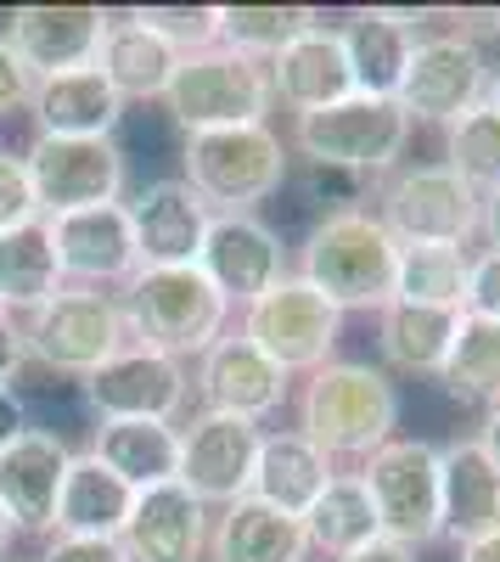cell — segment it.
Returning a JSON list of instances; mask_svg holds the SVG:
<instances>
[{
  "instance_id": "1",
  "label": "cell",
  "mask_w": 500,
  "mask_h": 562,
  "mask_svg": "<svg viewBox=\"0 0 500 562\" xmlns=\"http://www.w3.org/2000/svg\"><path fill=\"white\" fill-rule=\"evenodd\" d=\"M399 428V389L372 360H327L298 389V434L338 461H366Z\"/></svg>"
},
{
  "instance_id": "2",
  "label": "cell",
  "mask_w": 500,
  "mask_h": 562,
  "mask_svg": "<svg viewBox=\"0 0 500 562\" xmlns=\"http://www.w3.org/2000/svg\"><path fill=\"white\" fill-rule=\"evenodd\" d=\"M394 265H399V243L388 237V225L372 209H343V214H321L304 231L293 276L349 315V310L394 304Z\"/></svg>"
},
{
  "instance_id": "3",
  "label": "cell",
  "mask_w": 500,
  "mask_h": 562,
  "mask_svg": "<svg viewBox=\"0 0 500 562\" xmlns=\"http://www.w3.org/2000/svg\"><path fill=\"white\" fill-rule=\"evenodd\" d=\"M293 175L287 140L270 124H237V130H203L180 147V180L208 203V214H253L270 203Z\"/></svg>"
},
{
  "instance_id": "4",
  "label": "cell",
  "mask_w": 500,
  "mask_h": 562,
  "mask_svg": "<svg viewBox=\"0 0 500 562\" xmlns=\"http://www.w3.org/2000/svg\"><path fill=\"white\" fill-rule=\"evenodd\" d=\"M124 321H129V338L163 349L174 360H192L208 355L225 326H231V304L214 293V281L197 265H180V270H135L124 281Z\"/></svg>"
},
{
  "instance_id": "5",
  "label": "cell",
  "mask_w": 500,
  "mask_h": 562,
  "mask_svg": "<svg viewBox=\"0 0 500 562\" xmlns=\"http://www.w3.org/2000/svg\"><path fill=\"white\" fill-rule=\"evenodd\" d=\"M411 130L417 124L399 113V102L343 97L321 113H298L287 153H298V164H327V169H349L360 180H383L405 164Z\"/></svg>"
},
{
  "instance_id": "6",
  "label": "cell",
  "mask_w": 500,
  "mask_h": 562,
  "mask_svg": "<svg viewBox=\"0 0 500 562\" xmlns=\"http://www.w3.org/2000/svg\"><path fill=\"white\" fill-rule=\"evenodd\" d=\"M169 119L203 135V130H237V124H270V68L259 57H242L231 45H214V52L180 57L169 90H163Z\"/></svg>"
},
{
  "instance_id": "7",
  "label": "cell",
  "mask_w": 500,
  "mask_h": 562,
  "mask_svg": "<svg viewBox=\"0 0 500 562\" xmlns=\"http://www.w3.org/2000/svg\"><path fill=\"white\" fill-rule=\"evenodd\" d=\"M372 214L388 225L399 248L433 243V248H467L478 243V192L444 164H399L377 180Z\"/></svg>"
},
{
  "instance_id": "8",
  "label": "cell",
  "mask_w": 500,
  "mask_h": 562,
  "mask_svg": "<svg viewBox=\"0 0 500 562\" xmlns=\"http://www.w3.org/2000/svg\"><path fill=\"white\" fill-rule=\"evenodd\" d=\"M18 333H23L29 360L84 383L90 371H102L129 344V321H124V304L96 288H63L57 299L29 310L18 321Z\"/></svg>"
},
{
  "instance_id": "9",
  "label": "cell",
  "mask_w": 500,
  "mask_h": 562,
  "mask_svg": "<svg viewBox=\"0 0 500 562\" xmlns=\"http://www.w3.org/2000/svg\"><path fill=\"white\" fill-rule=\"evenodd\" d=\"M360 484L372 495L377 512V535L399 540V546H433L444 540V518H439V445L428 439H388L383 450H372L354 467Z\"/></svg>"
},
{
  "instance_id": "10",
  "label": "cell",
  "mask_w": 500,
  "mask_h": 562,
  "mask_svg": "<svg viewBox=\"0 0 500 562\" xmlns=\"http://www.w3.org/2000/svg\"><path fill=\"white\" fill-rule=\"evenodd\" d=\"M34 209L39 220H63L79 209L124 203V147L113 135H34V147L23 153Z\"/></svg>"
},
{
  "instance_id": "11",
  "label": "cell",
  "mask_w": 500,
  "mask_h": 562,
  "mask_svg": "<svg viewBox=\"0 0 500 562\" xmlns=\"http://www.w3.org/2000/svg\"><path fill=\"white\" fill-rule=\"evenodd\" d=\"M237 333H242L264 360H276L287 378H309V371H321L327 360H338L343 310H332L321 293L309 288V281H298V276L287 270L264 299H253V304L242 310Z\"/></svg>"
},
{
  "instance_id": "12",
  "label": "cell",
  "mask_w": 500,
  "mask_h": 562,
  "mask_svg": "<svg viewBox=\"0 0 500 562\" xmlns=\"http://www.w3.org/2000/svg\"><path fill=\"white\" fill-rule=\"evenodd\" d=\"M484 79H489L484 45L462 40L456 29H439V34L417 40L394 102L411 124H456L462 113H473L484 102Z\"/></svg>"
},
{
  "instance_id": "13",
  "label": "cell",
  "mask_w": 500,
  "mask_h": 562,
  "mask_svg": "<svg viewBox=\"0 0 500 562\" xmlns=\"http://www.w3.org/2000/svg\"><path fill=\"white\" fill-rule=\"evenodd\" d=\"M84 400L102 422H180L192 400V371L186 360L129 338L102 371L84 378Z\"/></svg>"
},
{
  "instance_id": "14",
  "label": "cell",
  "mask_w": 500,
  "mask_h": 562,
  "mask_svg": "<svg viewBox=\"0 0 500 562\" xmlns=\"http://www.w3.org/2000/svg\"><path fill=\"white\" fill-rule=\"evenodd\" d=\"M259 439H264L259 422L197 411L192 422H180V473H174V484L192 490L203 506L242 501L253 490Z\"/></svg>"
},
{
  "instance_id": "15",
  "label": "cell",
  "mask_w": 500,
  "mask_h": 562,
  "mask_svg": "<svg viewBox=\"0 0 500 562\" xmlns=\"http://www.w3.org/2000/svg\"><path fill=\"white\" fill-rule=\"evenodd\" d=\"M197 270L214 281L225 304H253L287 276V248L259 214H214L197 254Z\"/></svg>"
},
{
  "instance_id": "16",
  "label": "cell",
  "mask_w": 500,
  "mask_h": 562,
  "mask_svg": "<svg viewBox=\"0 0 500 562\" xmlns=\"http://www.w3.org/2000/svg\"><path fill=\"white\" fill-rule=\"evenodd\" d=\"M192 389L203 400V411L214 416H242V422H264L287 405V389L293 378L264 360L242 333H225L208 355H197V371H192Z\"/></svg>"
},
{
  "instance_id": "17",
  "label": "cell",
  "mask_w": 500,
  "mask_h": 562,
  "mask_svg": "<svg viewBox=\"0 0 500 562\" xmlns=\"http://www.w3.org/2000/svg\"><path fill=\"white\" fill-rule=\"evenodd\" d=\"M124 209H129L135 259H141V270H180V265H197L214 214H208V203H203L180 175L147 180Z\"/></svg>"
},
{
  "instance_id": "18",
  "label": "cell",
  "mask_w": 500,
  "mask_h": 562,
  "mask_svg": "<svg viewBox=\"0 0 500 562\" xmlns=\"http://www.w3.org/2000/svg\"><path fill=\"white\" fill-rule=\"evenodd\" d=\"M73 450L52 428H23L0 450V512L12 518V535H52L57 529V495L68 479Z\"/></svg>"
},
{
  "instance_id": "19",
  "label": "cell",
  "mask_w": 500,
  "mask_h": 562,
  "mask_svg": "<svg viewBox=\"0 0 500 562\" xmlns=\"http://www.w3.org/2000/svg\"><path fill=\"white\" fill-rule=\"evenodd\" d=\"M107 23L113 12L102 7H18L7 23V40L34 79H52L73 68H96Z\"/></svg>"
},
{
  "instance_id": "20",
  "label": "cell",
  "mask_w": 500,
  "mask_h": 562,
  "mask_svg": "<svg viewBox=\"0 0 500 562\" xmlns=\"http://www.w3.org/2000/svg\"><path fill=\"white\" fill-rule=\"evenodd\" d=\"M52 243H57L63 281H79V288H96V293L113 288V281L124 288L141 270L124 203H102V209H79V214L52 220Z\"/></svg>"
},
{
  "instance_id": "21",
  "label": "cell",
  "mask_w": 500,
  "mask_h": 562,
  "mask_svg": "<svg viewBox=\"0 0 500 562\" xmlns=\"http://www.w3.org/2000/svg\"><path fill=\"white\" fill-rule=\"evenodd\" d=\"M422 23H428L422 12H388V7H354L338 23L354 97H383V102L399 97V79L422 40Z\"/></svg>"
},
{
  "instance_id": "22",
  "label": "cell",
  "mask_w": 500,
  "mask_h": 562,
  "mask_svg": "<svg viewBox=\"0 0 500 562\" xmlns=\"http://www.w3.org/2000/svg\"><path fill=\"white\" fill-rule=\"evenodd\" d=\"M118 546L129 562H203L208 551V506L180 490V484H158V490H135V506L118 529Z\"/></svg>"
},
{
  "instance_id": "23",
  "label": "cell",
  "mask_w": 500,
  "mask_h": 562,
  "mask_svg": "<svg viewBox=\"0 0 500 562\" xmlns=\"http://www.w3.org/2000/svg\"><path fill=\"white\" fill-rule=\"evenodd\" d=\"M264 68H270V97H276L293 119H298V113H321V108L354 97L338 23H309V29H304L293 45H282V52L270 57Z\"/></svg>"
},
{
  "instance_id": "24",
  "label": "cell",
  "mask_w": 500,
  "mask_h": 562,
  "mask_svg": "<svg viewBox=\"0 0 500 562\" xmlns=\"http://www.w3.org/2000/svg\"><path fill=\"white\" fill-rule=\"evenodd\" d=\"M439 518H444V540L456 546L500 529V473L473 434L439 445Z\"/></svg>"
},
{
  "instance_id": "25",
  "label": "cell",
  "mask_w": 500,
  "mask_h": 562,
  "mask_svg": "<svg viewBox=\"0 0 500 562\" xmlns=\"http://www.w3.org/2000/svg\"><path fill=\"white\" fill-rule=\"evenodd\" d=\"M338 467L315 450L298 428H276L259 439V461H253V501L287 512V518H304V512L315 506V495H321L332 484Z\"/></svg>"
},
{
  "instance_id": "26",
  "label": "cell",
  "mask_w": 500,
  "mask_h": 562,
  "mask_svg": "<svg viewBox=\"0 0 500 562\" xmlns=\"http://www.w3.org/2000/svg\"><path fill=\"white\" fill-rule=\"evenodd\" d=\"M29 113L39 135H113L124 119V97L102 79V68H73V74L34 79Z\"/></svg>"
},
{
  "instance_id": "27",
  "label": "cell",
  "mask_w": 500,
  "mask_h": 562,
  "mask_svg": "<svg viewBox=\"0 0 500 562\" xmlns=\"http://www.w3.org/2000/svg\"><path fill=\"white\" fill-rule=\"evenodd\" d=\"M208 557L214 562H304L309 540L298 518L242 495L231 506H219V518L208 524Z\"/></svg>"
},
{
  "instance_id": "28",
  "label": "cell",
  "mask_w": 500,
  "mask_h": 562,
  "mask_svg": "<svg viewBox=\"0 0 500 562\" xmlns=\"http://www.w3.org/2000/svg\"><path fill=\"white\" fill-rule=\"evenodd\" d=\"M96 68H102V79L118 90L124 102H152V97L163 102V90H169V79L180 68V52L163 34H152L135 12H113V23L102 34Z\"/></svg>"
},
{
  "instance_id": "29",
  "label": "cell",
  "mask_w": 500,
  "mask_h": 562,
  "mask_svg": "<svg viewBox=\"0 0 500 562\" xmlns=\"http://www.w3.org/2000/svg\"><path fill=\"white\" fill-rule=\"evenodd\" d=\"M90 456L129 490H158L180 473V422H96Z\"/></svg>"
},
{
  "instance_id": "30",
  "label": "cell",
  "mask_w": 500,
  "mask_h": 562,
  "mask_svg": "<svg viewBox=\"0 0 500 562\" xmlns=\"http://www.w3.org/2000/svg\"><path fill=\"white\" fill-rule=\"evenodd\" d=\"M135 506V490L107 473L96 456H73L68 461V479H63V495H57V529L52 535H73V540H118L124 518Z\"/></svg>"
},
{
  "instance_id": "31",
  "label": "cell",
  "mask_w": 500,
  "mask_h": 562,
  "mask_svg": "<svg viewBox=\"0 0 500 562\" xmlns=\"http://www.w3.org/2000/svg\"><path fill=\"white\" fill-rule=\"evenodd\" d=\"M68 288L63 265H57V243H52V220H29L18 231H0V304L7 315H29L45 299H57Z\"/></svg>"
},
{
  "instance_id": "32",
  "label": "cell",
  "mask_w": 500,
  "mask_h": 562,
  "mask_svg": "<svg viewBox=\"0 0 500 562\" xmlns=\"http://www.w3.org/2000/svg\"><path fill=\"white\" fill-rule=\"evenodd\" d=\"M456 310H422V304H383L377 310V349L383 366L405 371V378H439V366L456 338Z\"/></svg>"
},
{
  "instance_id": "33",
  "label": "cell",
  "mask_w": 500,
  "mask_h": 562,
  "mask_svg": "<svg viewBox=\"0 0 500 562\" xmlns=\"http://www.w3.org/2000/svg\"><path fill=\"white\" fill-rule=\"evenodd\" d=\"M433 383L462 405L500 411V321H484V315L462 310L456 338H450V355H444Z\"/></svg>"
},
{
  "instance_id": "34",
  "label": "cell",
  "mask_w": 500,
  "mask_h": 562,
  "mask_svg": "<svg viewBox=\"0 0 500 562\" xmlns=\"http://www.w3.org/2000/svg\"><path fill=\"white\" fill-rule=\"evenodd\" d=\"M298 524H304L309 551H321L332 562L360 551L366 540H377V512H372V495H366V484H360V473H332V484L315 495V506Z\"/></svg>"
},
{
  "instance_id": "35",
  "label": "cell",
  "mask_w": 500,
  "mask_h": 562,
  "mask_svg": "<svg viewBox=\"0 0 500 562\" xmlns=\"http://www.w3.org/2000/svg\"><path fill=\"white\" fill-rule=\"evenodd\" d=\"M467 276H473V248L411 243V248H399V265H394V299L462 315L467 310Z\"/></svg>"
},
{
  "instance_id": "36",
  "label": "cell",
  "mask_w": 500,
  "mask_h": 562,
  "mask_svg": "<svg viewBox=\"0 0 500 562\" xmlns=\"http://www.w3.org/2000/svg\"><path fill=\"white\" fill-rule=\"evenodd\" d=\"M309 23H321V12H309V7H219V45L270 63Z\"/></svg>"
},
{
  "instance_id": "37",
  "label": "cell",
  "mask_w": 500,
  "mask_h": 562,
  "mask_svg": "<svg viewBox=\"0 0 500 562\" xmlns=\"http://www.w3.org/2000/svg\"><path fill=\"white\" fill-rule=\"evenodd\" d=\"M444 169H456L478 198L495 192L500 186V113L478 102L456 124H444Z\"/></svg>"
},
{
  "instance_id": "38",
  "label": "cell",
  "mask_w": 500,
  "mask_h": 562,
  "mask_svg": "<svg viewBox=\"0 0 500 562\" xmlns=\"http://www.w3.org/2000/svg\"><path fill=\"white\" fill-rule=\"evenodd\" d=\"M287 186L315 209V220H321V214H343V209H372V192H377V180H360V175L327 169V164H298V158H293Z\"/></svg>"
},
{
  "instance_id": "39",
  "label": "cell",
  "mask_w": 500,
  "mask_h": 562,
  "mask_svg": "<svg viewBox=\"0 0 500 562\" xmlns=\"http://www.w3.org/2000/svg\"><path fill=\"white\" fill-rule=\"evenodd\" d=\"M135 18L152 34H163L180 57H197L219 45V7H141Z\"/></svg>"
},
{
  "instance_id": "40",
  "label": "cell",
  "mask_w": 500,
  "mask_h": 562,
  "mask_svg": "<svg viewBox=\"0 0 500 562\" xmlns=\"http://www.w3.org/2000/svg\"><path fill=\"white\" fill-rule=\"evenodd\" d=\"M29 220H39V209H34V186H29L23 153L0 147V231H18Z\"/></svg>"
},
{
  "instance_id": "41",
  "label": "cell",
  "mask_w": 500,
  "mask_h": 562,
  "mask_svg": "<svg viewBox=\"0 0 500 562\" xmlns=\"http://www.w3.org/2000/svg\"><path fill=\"white\" fill-rule=\"evenodd\" d=\"M467 315L500 321V254L478 248L473 254V276H467Z\"/></svg>"
},
{
  "instance_id": "42",
  "label": "cell",
  "mask_w": 500,
  "mask_h": 562,
  "mask_svg": "<svg viewBox=\"0 0 500 562\" xmlns=\"http://www.w3.org/2000/svg\"><path fill=\"white\" fill-rule=\"evenodd\" d=\"M29 97H34V74L12 52V40L0 34V119H12L18 108H29Z\"/></svg>"
},
{
  "instance_id": "43",
  "label": "cell",
  "mask_w": 500,
  "mask_h": 562,
  "mask_svg": "<svg viewBox=\"0 0 500 562\" xmlns=\"http://www.w3.org/2000/svg\"><path fill=\"white\" fill-rule=\"evenodd\" d=\"M39 562H129L118 540H73V535H52Z\"/></svg>"
},
{
  "instance_id": "44",
  "label": "cell",
  "mask_w": 500,
  "mask_h": 562,
  "mask_svg": "<svg viewBox=\"0 0 500 562\" xmlns=\"http://www.w3.org/2000/svg\"><path fill=\"white\" fill-rule=\"evenodd\" d=\"M23 360H29V349H23V333H18V321L7 315V321H0V389H12V383H18Z\"/></svg>"
},
{
  "instance_id": "45",
  "label": "cell",
  "mask_w": 500,
  "mask_h": 562,
  "mask_svg": "<svg viewBox=\"0 0 500 562\" xmlns=\"http://www.w3.org/2000/svg\"><path fill=\"white\" fill-rule=\"evenodd\" d=\"M338 562H417V551L411 546H399V540H366L360 551H349V557H338Z\"/></svg>"
},
{
  "instance_id": "46",
  "label": "cell",
  "mask_w": 500,
  "mask_h": 562,
  "mask_svg": "<svg viewBox=\"0 0 500 562\" xmlns=\"http://www.w3.org/2000/svg\"><path fill=\"white\" fill-rule=\"evenodd\" d=\"M456 34L473 40V45L495 40V34H500V7H495V12H456Z\"/></svg>"
},
{
  "instance_id": "47",
  "label": "cell",
  "mask_w": 500,
  "mask_h": 562,
  "mask_svg": "<svg viewBox=\"0 0 500 562\" xmlns=\"http://www.w3.org/2000/svg\"><path fill=\"white\" fill-rule=\"evenodd\" d=\"M478 243L500 254V186L478 198Z\"/></svg>"
},
{
  "instance_id": "48",
  "label": "cell",
  "mask_w": 500,
  "mask_h": 562,
  "mask_svg": "<svg viewBox=\"0 0 500 562\" xmlns=\"http://www.w3.org/2000/svg\"><path fill=\"white\" fill-rule=\"evenodd\" d=\"M29 428V416H23V400L12 389H0V450H7L18 434Z\"/></svg>"
},
{
  "instance_id": "49",
  "label": "cell",
  "mask_w": 500,
  "mask_h": 562,
  "mask_svg": "<svg viewBox=\"0 0 500 562\" xmlns=\"http://www.w3.org/2000/svg\"><path fill=\"white\" fill-rule=\"evenodd\" d=\"M473 439H478V450L495 461V473H500V411H484V422H478Z\"/></svg>"
},
{
  "instance_id": "50",
  "label": "cell",
  "mask_w": 500,
  "mask_h": 562,
  "mask_svg": "<svg viewBox=\"0 0 500 562\" xmlns=\"http://www.w3.org/2000/svg\"><path fill=\"white\" fill-rule=\"evenodd\" d=\"M456 562H500V529H495V535H484V540L456 546Z\"/></svg>"
},
{
  "instance_id": "51",
  "label": "cell",
  "mask_w": 500,
  "mask_h": 562,
  "mask_svg": "<svg viewBox=\"0 0 500 562\" xmlns=\"http://www.w3.org/2000/svg\"><path fill=\"white\" fill-rule=\"evenodd\" d=\"M484 108L500 113V63H489V79H484Z\"/></svg>"
},
{
  "instance_id": "52",
  "label": "cell",
  "mask_w": 500,
  "mask_h": 562,
  "mask_svg": "<svg viewBox=\"0 0 500 562\" xmlns=\"http://www.w3.org/2000/svg\"><path fill=\"white\" fill-rule=\"evenodd\" d=\"M7 551H12V518L0 512V562H7Z\"/></svg>"
},
{
  "instance_id": "53",
  "label": "cell",
  "mask_w": 500,
  "mask_h": 562,
  "mask_svg": "<svg viewBox=\"0 0 500 562\" xmlns=\"http://www.w3.org/2000/svg\"><path fill=\"white\" fill-rule=\"evenodd\" d=\"M0 321H7V304H0Z\"/></svg>"
}]
</instances>
